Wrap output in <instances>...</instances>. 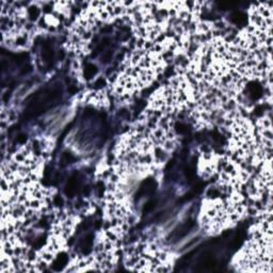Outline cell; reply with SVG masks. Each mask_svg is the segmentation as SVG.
Listing matches in <instances>:
<instances>
[{"instance_id": "cell-1", "label": "cell", "mask_w": 273, "mask_h": 273, "mask_svg": "<svg viewBox=\"0 0 273 273\" xmlns=\"http://www.w3.org/2000/svg\"><path fill=\"white\" fill-rule=\"evenodd\" d=\"M68 262V256L65 253H60L59 255L57 256L56 260L52 264V269L54 271H61L67 266Z\"/></svg>"}, {"instance_id": "cell-2", "label": "cell", "mask_w": 273, "mask_h": 273, "mask_svg": "<svg viewBox=\"0 0 273 273\" xmlns=\"http://www.w3.org/2000/svg\"><path fill=\"white\" fill-rule=\"evenodd\" d=\"M229 17L232 23H234L235 25H238V26L245 25L246 21H248L246 15L244 13H242V12H234V13H232V15Z\"/></svg>"}, {"instance_id": "cell-3", "label": "cell", "mask_w": 273, "mask_h": 273, "mask_svg": "<svg viewBox=\"0 0 273 273\" xmlns=\"http://www.w3.org/2000/svg\"><path fill=\"white\" fill-rule=\"evenodd\" d=\"M76 187H77V177L72 176L68 179L67 184L65 186V194L68 197H73V195L76 192Z\"/></svg>"}, {"instance_id": "cell-4", "label": "cell", "mask_w": 273, "mask_h": 273, "mask_svg": "<svg viewBox=\"0 0 273 273\" xmlns=\"http://www.w3.org/2000/svg\"><path fill=\"white\" fill-rule=\"evenodd\" d=\"M93 245V236L88 235L86 237H84V239L81 242V248L83 254H88L89 252H91Z\"/></svg>"}, {"instance_id": "cell-5", "label": "cell", "mask_w": 273, "mask_h": 273, "mask_svg": "<svg viewBox=\"0 0 273 273\" xmlns=\"http://www.w3.org/2000/svg\"><path fill=\"white\" fill-rule=\"evenodd\" d=\"M84 78L86 79H91V78H93V77L95 76V75L97 74V67L94 65V64H86V67H84Z\"/></svg>"}, {"instance_id": "cell-6", "label": "cell", "mask_w": 273, "mask_h": 273, "mask_svg": "<svg viewBox=\"0 0 273 273\" xmlns=\"http://www.w3.org/2000/svg\"><path fill=\"white\" fill-rule=\"evenodd\" d=\"M28 13H29V16L31 19H36L37 16L40 15V10H38L36 7H32L28 10Z\"/></svg>"}, {"instance_id": "cell-7", "label": "cell", "mask_w": 273, "mask_h": 273, "mask_svg": "<svg viewBox=\"0 0 273 273\" xmlns=\"http://www.w3.org/2000/svg\"><path fill=\"white\" fill-rule=\"evenodd\" d=\"M62 160H63L65 163H73V161L75 160V157L73 154L65 151V153L63 154V156H62Z\"/></svg>"}, {"instance_id": "cell-8", "label": "cell", "mask_w": 273, "mask_h": 273, "mask_svg": "<svg viewBox=\"0 0 273 273\" xmlns=\"http://www.w3.org/2000/svg\"><path fill=\"white\" fill-rule=\"evenodd\" d=\"M155 205H156V202L155 201H148L144 205V207H143V212H149V211H151V210L155 208Z\"/></svg>"}, {"instance_id": "cell-9", "label": "cell", "mask_w": 273, "mask_h": 273, "mask_svg": "<svg viewBox=\"0 0 273 273\" xmlns=\"http://www.w3.org/2000/svg\"><path fill=\"white\" fill-rule=\"evenodd\" d=\"M112 54H113L112 50H108V51H106L102 57V62H104V63H108V62L111 60V58H112Z\"/></svg>"}, {"instance_id": "cell-10", "label": "cell", "mask_w": 273, "mask_h": 273, "mask_svg": "<svg viewBox=\"0 0 273 273\" xmlns=\"http://www.w3.org/2000/svg\"><path fill=\"white\" fill-rule=\"evenodd\" d=\"M176 130L179 133H186L188 131V127L187 125L183 124V123H179V124L176 125Z\"/></svg>"}, {"instance_id": "cell-11", "label": "cell", "mask_w": 273, "mask_h": 273, "mask_svg": "<svg viewBox=\"0 0 273 273\" xmlns=\"http://www.w3.org/2000/svg\"><path fill=\"white\" fill-rule=\"evenodd\" d=\"M26 141H27V138H26L25 135H19V137H18L17 138V142L18 143H26Z\"/></svg>"}]
</instances>
